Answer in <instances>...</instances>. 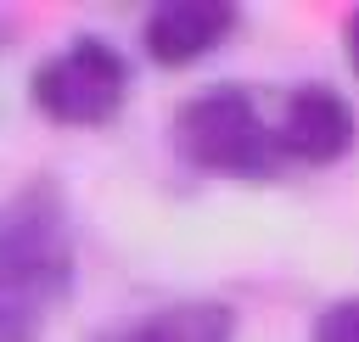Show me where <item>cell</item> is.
Returning a JSON list of instances; mask_svg holds the SVG:
<instances>
[{
    "mask_svg": "<svg viewBox=\"0 0 359 342\" xmlns=\"http://www.w3.org/2000/svg\"><path fill=\"white\" fill-rule=\"evenodd\" d=\"M73 230L56 185H22L0 202V286L50 308L73 292Z\"/></svg>",
    "mask_w": 359,
    "mask_h": 342,
    "instance_id": "6da1fadb",
    "label": "cell"
},
{
    "mask_svg": "<svg viewBox=\"0 0 359 342\" xmlns=\"http://www.w3.org/2000/svg\"><path fill=\"white\" fill-rule=\"evenodd\" d=\"M174 151L224 179H258L275 168V129L241 84H208L174 107Z\"/></svg>",
    "mask_w": 359,
    "mask_h": 342,
    "instance_id": "7a4b0ae2",
    "label": "cell"
},
{
    "mask_svg": "<svg viewBox=\"0 0 359 342\" xmlns=\"http://www.w3.org/2000/svg\"><path fill=\"white\" fill-rule=\"evenodd\" d=\"M28 95L50 123L101 129L129 101V62L118 56V45H107L95 34H79V39H67L62 50H50L34 67Z\"/></svg>",
    "mask_w": 359,
    "mask_h": 342,
    "instance_id": "3957f363",
    "label": "cell"
},
{
    "mask_svg": "<svg viewBox=\"0 0 359 342\" xmlns=\"http://www.w3.org/2000/svg\"><path fill=\"white\" fill-rule=\"evenodd\" d=\"M353 135H359L353 107L331 84H297L280 107L275 151L292 157V163H337V157H348Z\"/></svg>",
    "mask_w": 359,
    "mask_h": 342,
    "instance_id": "277c9868",
    "label": "cell"
},
{
    "mask_svg": "<svg viewBox=\"0 0 359 342\" xmlns=\"http://www.w3.org/2000/svg\"><path fill=\"white\" fill-rule=\"evenodd\" d=\"M236 6L230 0H168L157 11H146V28H140V45L157 67H185L208 50H219L236 28Z\"/></svg>",
    "mask_w": 359,
    "mask_h": 342,
    "instance_id": "5b68a950",
    "label": "cell"
},
{
    "mask_svg": "<svg viewBox=\"0 0 359 342\" xmlns=\"http://www.w3.org/2000/svg\"><path fill=\"white\" fill-rule=\"evenodd\" d=\"M123 342H236V308L213 303V297L168 303V308L146 314Z\"/></svg>",
    "mask_w": 359,
    "mask_h": 342,
    "instance_id": "8992f818",
    "label": "cell"
},
{
    "mask_svg": "<svg viewBox=\"0 0 359 342\" xmlns=\"http://www.w3.org/2000/svg\"><path fill=\"white\" fill-rule=\"evenodd\" d=\"M39 325H45V308L0 286V342H39Z\"/></svg>",
    "mask_w": 359,
    "mask_h": 342,
    "instance_id": "52a82bcc",
    "label": "cell"
},
{
    "mask_svg": "<svg viewBox=\"0 0 359 342\" xmlns=\"http://www.w3.org/2000/svg\"><path fill=\"white\" fill-rule=\"evenodd\" d=\"M309 342H359V297L331 303V308L314 320V336H309Z\"/></svg>",
    "mask_w": 359,
    "mask_h": 342,
    "instance_id": "ba28073f",
    "label": "cell"
},
{
    "mask_svg": "<svg viewBox=\"0 0 359 342\" xmlns=\"http://www.w3.org/2000/svg\"><path fill=\"white\" fill-rule=\"evenodd\" d=\"M342 45H348V62H353V73H359V11L348 17V28H342Z\"/></svg>",
    "mask_w": 359,
    "mask_h": 342,
    "instance_id": "9c48e42d",
    "label": "cell"
},
{
    "mask_svg": "<svg viewBox=\"0 0 359 342\" xmlns=\"http://www.w3.org/2000/svg\"><path fill=\"white\" fill-rule=\"evenodd\" d=\"M6 39H11V17L0 11V45H6Z\"/></svg>",
    "mask_w": 359,
    "mask_h": 342,
    "instance_id": "30bf717a",
    "label": "cell"
}]
</instances>
